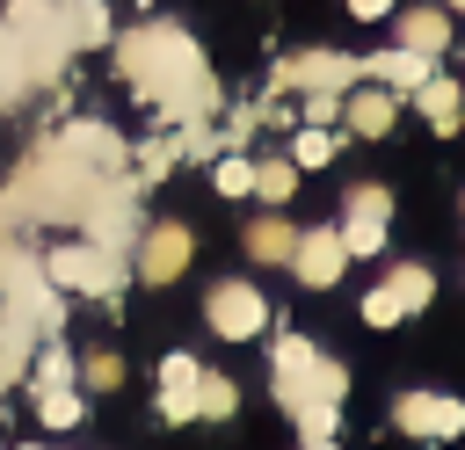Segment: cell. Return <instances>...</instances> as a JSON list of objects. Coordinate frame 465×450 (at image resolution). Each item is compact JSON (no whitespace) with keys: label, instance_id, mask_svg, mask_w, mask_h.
<instances>
[{"label":"cell","instance_id":"obj_1","mask_svg":"<svg viewBox=\"0 0 465 450\" xmlns=\"http://www.w3.org/2000/svg\"><path fill=\"white\" fill-rule=\"evenodd\" d=\"M116 73L174 131L182 123H211V109H218V80H211L203 51L189 44V29H174V22H138L131 36H116Z\"/></svg>","mask_w":465,"mask_h":450},{"label":"cell","instance_id":"obj_2","mask_svg":"<svg viewBox=\"0 0 465 450\" xmlns=\"http://www.w3.org/2000/svg\"><path fill=\"white\" fill-rule=\"evenodd\" d=\"M341 392H349V370L334 356H320L305 334H276V406L291 421L341 406Z\"/></svg>","mask_w":465,"mask_h":450},{"label":"cell","instance_id":"obj_3","mask_svg":"<svg viewBox=\"0 0 465 450\" xmlns=\"http://www.w3.org/2000/svg\"><path fill=\"white\" fill-rule=\"evenodd\" d=\"M44 276L58 298H116L124 290V254L116 247H94V240H73V247H51L44 254Z\"/></svg>","mask_w":465,"mask_h":450},{"label":"cell","instance_id":"obj_4","mask_svg":"<svg viewBox=\"0 0 465 450\" xmlns=\"http://www.w3.org/2000/svg\"><path fill=\"white\" fill-rule=\"evenodd\" d=\"M385 225H392V189H385V181H356V189H349V218H341L349 261H371V254L385 247Z\"/></svg>","mask_w":465,"mask_h":450},{"label":"cell","instance_id":"obj_5","mask_svg":"<svg viewBox=\"0 0 465 450\" xmlns=\"http://www.w3.org/2000/svg\"><path fill=\"white\" fill-rule=\"evenodd\" d=\"M203 319H211V334H225V341H254L262 327H269V298L254 290V283H211V298H203Z\"/></svg>","mask_w":465,"mask_h":450},{"label":"cell","instance_id":"obj_6","mask_svg":"<svg viewBox=\"0 0 465 450\" xmlns=\"http://www.w3.org/2000/svg\"><path fill=\"white\" fill-rule=\"evenodd\" d=\"M349 80H363V58H349V51H291L276 65V87H298V94H312V87L349 94Z\"/></svg>","mask_w":465,"mask_h":450},{"label":"cell","instance_id":"obj_7","mask_svg":"<svg viewBox=\"0 0 465 450\" xmlns=\"http://www.w3.org/2000/svg\"><path fill=\"white\" fill-rule=\"evenodd\" d=\"M80 225H87V240H94V247H116V254H124V247H138L131 189H124V181H102V189H94V203L80 210Z\"/></svg>","mask_w":465,"mask_h":450},{"label":"cell","instance_id":"obj_8","mask_svg":"<svg viewBox=\"0 0 465 450\" xmlns=\"http://www.w3.org/2000/svg\"><path fill=\"white\" fill-rule=\"evenodd\" d=\"M392 428L443 443V435L465 428V399H450V392H400V399H392Z\"/></svg>","mask_w":465,"mask_h":450},{"label":"cell","instance_id":"obj_9","mask_svg":"<svg viewBox=\"0 0 465 450\" xmlns=\"http://www.w3.org/2000/svg\"><path fill=\"white\" fill-rule=\"evenodd\" d=\"M291 269H298V283H305V290H334V283H341V269H349V247H341V232H327V225L298 232V247H291Z\"/></svg>","mask_w":465,"mask_h":450},{"label":"cell","instance_id":"obj_10","mask_svg":"<svg viewBox=\"0 0 465 450\" xmlns=\"http://www.w3.org/2000/svg\"><path fill=\"white\" fill-rule=\"evenodd\" d=\"M51 152H65V160H80V167H94V174H116L124 167V138L109 131V123H65L58 138H44Z\"/></svg>","mask_w":465,"mask_h":450},{"label":"cell","instance_id":"obj_11","mask_svg":"<svg viewBox=\"0 0 465 450\" xmlns=\"http://www.w3.org/2000/svg\"><path fill=\"white\" fill-rule=\"evenodd\" d=\"M182 269H189V225L167 218V225H153V232L138 240V276H145V283H174Z\"/></svg>","mask_w":465,"mask_h":450},{"label":"cell","instance_id":"obj_12","mask_svg":"<svg viewBox=\"0 0 465 450\" xmlns=\"http://www.w3.org/2000/svg\"><path fill=\"white\" fill-rule=\"evenodd\" d=\"M196 377H203V363L182 348L160 363V421H196Z\"/></svg>","mask_w":465,"mask_h":450},{"label":"cell","instance_id":"obj_13","mask_svg":"<svg viewBox=\"0 0 465 450\" xmlns=\"http://www.w3.org/2000/svg\"><path fill=\"white\" fill-rule=\"evenodd\" d=\"M400 51H414V58L436 65V58L450 51V15H443V7H407V15H400Z\"/></svg>","mask_w":465,"mask_h":450},{"label":"cell","instance_id":"obj_14","mask_svg":"<svg viewBox=\"0 0 465 450\" xmlns=\"http://www.w3.org/2000/svg\"><path fill=\"white\" fill-rule=\"evenodd\" d=\"M414 109H421V116H429V131L443 138V131H458V123H465V87H458V80H443V73H429V80L414 87Z\"/></svg>","mask_w":465,"mask_h":450},{"label":"cell","instance_id":"obj_15","mask_svg":"<svg viewBox=\"0 0 465 450\" xmlns=\"http://www.w3.org/2000/svg\"><path fill=\"white\" fill-rule=\"evenodd\" d=\"M392 87H356V94H341V123L356 131V138H385L392 131Z\"/></svg>","mask_w":465,"mask_h":450},{"label":"cell","instance_id":"obj_16","mask_svg":"<svg viewBox=\"0 0 465 450\" xmlns=\"http://www.w3.org/2000/svg\"><path fill=\"white\" fill-rule=\"evenodd\" d=\"M58 44H65V51L109 44V7H102V0H58Z\"/></svg>","mask_w":465,"mask_h":450},{"label":"cell","instance_id":"obj_17","mask_svg":"<svg viewBox=\"0 0 465 450\" xmlns=\"http://www.w3.org/2000/svg\"><path fill=\"white\" fill-rule=\"evenodd\" d=\"M429 73H436V65H429V58H414V51H400V44H392V51H378V58H363V80H371V87H407V94H414Z\"/></svg>","mask_w":465,"mask_h":450},{"label":"cell","instance_id":"obj_18","mask_svg":"<svg viewBox=\"0 0 465 450\" xmlns=\"http://www.w3.org/2000/svg\"><path fill=\"white\" fill-rule=\"evenodd\" d=\"M291 247H298V225L291 218H276V210H262L254 225H247V254L269 269V261H291Z\"/></svg>","mask_w":465,"mask_h":450},{"label":"cell","instance_id":"obj_19","mask_svg":"<svg viewBox=\"0 0 465 450\" xmlns=\"http://www.w3.org/2000/svg\"><path fill=\"white\" fill-rule=\"evenodd\" d=\"M29 327H36V319H29L22 305L0 312V392L15 385V370H29Z\"/></svg>","mask_w":465,"mask_h":450},{"label":"cell","instance_id":"obj_20","mask_svg":"<svg viewBox=\"0 0 465 450\" xmlns=\"http://www.w3.org/2000/svg\"><path fill=\"white\" fill-rule=\"evenodd\" d=\"M385 290H392V305H400V312H429L436 276H429L421 261H392V269H385Z\"/></svg>","mask_w":465,"mask_h":450},{"label":"cell","instance_id":"obj_21","mask_svg":"<svg viewBox=\"0 0 465 450\" xmlns=\"http://www.w3.org/2000/svg\"><path fill=\"white\" fill-rule=\"evenodd\" d=\"M232 406H240V385H232L225 370H203V377H196V421H225Z\"/></svg>","mask_w":465,"mask_h":450},{"label":"cell","instance_id":"obj_22","mask_svg":"<svg viewBox=\"0 0 465 450\" xmlns=\"http://www.w3.org/2000/svg\"><path fill=\"white\" fill-rule=\"evenodd\" d=\"M334 131H320V123H298V138H291V167H327L334 160Z\"/></svg>","mask_w":465,"mask_h":450},{"label":"cell","instance_id":"obj_23","mask_svg":"<svg viewBox=\"0 0 465 450\" xmlns=\"http://www.w3.org/2000/svg\"><path fill=\"white\" fill-rule=\"evenodd\" d=\"M211 189H218V196H247V189H254V160L218 152V160H211Z\"/></svg>","mask_w":465,"mask_h":450},{"label":"cell","instance_id":"obj_24","mask_svg":"<svg viewBox=\"0 0 465 450\" xmlns=\"http://www.w3.org/2000/svg\"><path fill=\"white\" fill-rule=\"evenodd\" d=\"M254 189H262V203H291L298 167H291V160H254Z\"/></svg>","mask_w":465,"mask_h":450},{"label":"cell","instance_id":"obj_25","mask_svg":"<svg viewBox=\"0 0 465 450\" xmlns=\"http://www.w3.org/2000/svg\"><path fill=\"white\" fill-rule=\"evenodd\" d=\"M36 414H44V428H73L80 421V392L73 385H44L36 392Z\"/></svg>","mask_w":465,"mask_h":450},{"label":"cell","instance_id":"obj_26","mask_svg":"<svg viewBox=\"0 0 465 450\" xmlns=\"http://www.w3.org/2000/svg\"><path fill=\"white\" fill-rule=\"evenodd\" d=\"M73 377H80V363H73V356L58 348V334H51V341L36 348V392H44V385H73Z\"/></svg>","mask_w":465,"mask_h":450},{"label":"cell","instance_id":"obj_27","mask_svg":"<svg viewBox=\"0 0 465 450\" xmlns=\"http://www.w3.org/2000/svg\"><path fill=\"white\" fill-rule=\"evenodd\" d=\"M356 312H363V327H378V334H385V327H400V319H407V312H400V305H392V290H385V283H378V290H371V298H363V305H356Z\"/></svg>","mask_w":465,"mask_h":450},{"label":"cell","instance_id":"obj_28","mask_svg":"<svg viewBox=\"0 0 465 450\" xmlns=\"http://www.w3.org/2000/svg\"><path fill=\"white\" fill-rule=\"evenodd\" d=\"M80 377H87V392H116V385H124V363L102 348V356H87V363H80Z\"/></svg>","mask_w":465,"mask_h":450},{"label":"cell","instance_id":"obj_29","mask_svg":"<svg viewBox=\"0 0 465 450\" xmlns=\"http://www.w3.org/2000/svg\"><path fill=\"white\" fill-rule=\"evenodd\" d=\"M334 116H341V94H334V87H312V94H305V123H320V131H327Z\"/></svg>","mask_w":465,"mask_h":450},{"label":"cell","instance_id":"obj_30","mask_svg":"<svg viewBox=\"0 0 465 450\" xmlns=\"http://www.w3.org/2000/svg\"><path fill=\"white\" fill-rule=\"evenodd\" d=\"M167 167H174V138H153V145L138 152V174L153 181V174H167Z\"/></svg>","mask_w":465,"mask_h":450},{"label":"cell","instance_id":"obj_31","mask_svg":"<svg viewBox=\"0 0 465 450\" xmlns=\"http://www.w3.org/2000/svg\"><path fill=\"white\" fill-rule=\"evenodd\" d=\"M349 15L356 22H378V15H392V0H349Z\"/></svg>","mask_w":465,"mask_h":450},{"label":"cell","instance_id":"obj_32","mask_svg":"<svg viewBox=\"0 0 465 450\" xmlns=\"http://www.w3.org/2000/svg\"><path fill=\"white\" fill-rule=\"evenodd\" d=\"M305 450H334V435H312V443H305Z\"/></svg>","mask_w":465,"mask_h":450},{"label":"cell","instance_id":"obj_33","mask_svg":"<svg viewBox=\"0 0 465 450\" xmlns=\"http://www.w3.org/2000/svg\"><path fill=\"white\" fill-rule=\"evenodd\" d=\"M443 7H458V15H465V0H443Z\"/></svg>","mask_w":465,"mask_h":450},{"label":"cell","instance_id":"obj_34","mask_svg":"<svg viewBox=\"0 0 465 450\" xmlns=\"http://www.w3.org/2000/svg\"><path fill=\"white\" fill-rule=\"evenodd\" d=\"M22 450H44V443H22Z\"/></svg>","mask_w":465,"mask_h":450}]
</instances>
